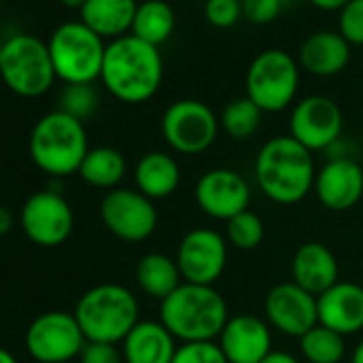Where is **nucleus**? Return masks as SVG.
I'll return each mask as SVG.
<instances>
[{
    "label": "nucleus",
    "instance_id": "72a5a7b5",
    "mask_svg": "<svg viewBox=\"0 0 363 363\" xmlns=\"http://www.w3.org/2000/svg\"><path fill=\"white\" fill-rule=\"evenodd\" d=\"M337 33L346 39L350 48L363 45V0H350L340 11Z\"/></svg>",
    "mask_w": 363,
    "mask_h": 363
},
{
    "label": "nucleus",
    "instance_id": "f03ea898",
    "mask_svg": "<svg viewBox=\"0 0 363 363\" xmlns=\"http://www.w3.org/2000/svg\"><path fill=\"white\" fill-rule=\"evenodd\" d=\"M255 173L263 195L282 206H293L306 199L314 189L316 177L312 152L291 135L274 137L259 150Z\"/></svg>",
    "mask_w": 363,
    "mask_h": 363
},
{
    "label": "nucleus",
    "instance_id": "473e14b6",
    "mask_svg": "<svg viewBox=\"0 0 363 363\" xmlns=\"http://www.w3.org/2000/svg\"><path fill=\"white\" fill-rule=\"evenodd\" d=\"M203 16L210 26L214 28H233L242 13V0H206L203 5Z\"/></svg>",
    "mask_w": 363,
    "mask_h": 363
},
{
    "label": "nucleus",
    "instance_id": "c85d7f7f",
    "mask_svg": "<svg viewBox=\"0 0 363 363\" xmlns=\"http://www.w3.org/2000/svg\"><path fill=\"white\" fill-rule=\"evenodd\" d=\"M261 118H263V111L248 99V96H242V99H235L231 101L223 113H220V126L223 130L235 139V141H246L250 139L259 126H261Z\"/></svg>",
    "mask_w": 363,
    "mask_h": 363
},
{
    "label": "nucleus",
    "instance_id": "cd10ccee",
    "mask_svg": "<svg viewBox=\"0 0 363 363\" xmlns=\"http://www.w3.org/2000/svg\"><path fill=\"white\" fill-rule=\"evenodd\" d=\"M299 346L310 363H340L346 352L344 335L323 325H316L303 333L299 337Z\"/></svg>",
    "mask_w": 363,
    "mask_h": 363
},
{
    "label": "nucleus",
    "instance_id": "7c9ffc66",
    "mask_svg": "<svg viewBox=\"0 0 363 363\" xmlns=\"http://www.w3.org/2000/svg\"><path fill=\"white\" fill-rule=\"evenodd\" d=\"M99 105V94L92 84H67L60 94V111L84 122L94 113Z\"/></svg>",
    "mask_w": 363,
    "mask_h": 363
},
{
    "label": "nucleus",
    "instance_id": "4c0bfd02",
    "mask_svg": "<svg viewBox=\"0 0 363 363\" xmlns=\"http://www.w3.org/2000/svg\"><path fill=\"white\" fill-rule=\"evenodd\" d=\"M261 363H299V361L286 350H272Z\"/></svg>",
    "mask_w": 363,
    "mask_h": 363
},
{
    "label": "nucleus",
    "instance_id": "9d476101",
    "mask_svg": "<svg viewBox=\"0 0 363 363\" xmlns=\"http://www.w3.org/2000/svg\"><path fill=\"white\" fill-rule=\"evenodd\" d=\"M86 342L75 314L60 310L37 316L26 331V348L39 363H67L79 357Z\"/></svg>",
    "mask_w": 363,
    "mask_h": 363
},
{
    "label": "nucleus",
    "instance_id": "c756f323",
    "mask_svg": "<svg viewBox=\"0 0 363 363\" xmlns=\"http://www.w3.org/2000/svg\"><path fill=\"white\" fill-rule=\"evenodd\" d=\"M263 235H265V225L250 210H246V212L233 216L231 220H227V240L240 250L259 248L261 242H263Z\"/></svg>",
    "mask_w": 363,
    "mask_h": 363
},
{
    "label": "nucleus",
    "instance_id": "6e6552de",
    "mask_svg": "<svg viewBox=\"0 0 363 363\" xmlns=\"http://www.w3.org/2000/svg\"><path fill=\"white\" fill-rule=\"evenodd\" d=\"M299 88V62L284 50H265L248 67L246 96L263 111L286 109Z\"/></svg>",
    "mask_w": 363,
    "mask_h": 363
},
{
    "label": "nucleus",
    "instance_id": "393cba45",
    "mask_svg": "<svg viewBox=\"0 0 363 363\" xmlns=\"http://www.w3.org/2000/svg\"><path fill=\"white\" fill-rule=\"evenodd\" d=\"M135 278L139 289L152 297V299H167L179 284L182 274L177 269L175 259L162 255V252H147L139 259Z\"/></svg>",
    "mask_w": 363,
    "mask_h": 363
},
{
    "label": "nucleus",
    "instance_id": "f3484780",
    "mask_svg": "<svg viewBox=\"0 0 363 363\" xmlns=\"http://www.w3.org/2000/svg\"><path fill=\"white\" fill-rule=\"evenodd\" d=\"M314 193L323 208L346 212L363 197V169L348 156H335L316 171Z\"/></svg>",
    "mask_w": 363,
    "mask_h": 363
},
{
    "label": "nucleus",
    "instance_id": "f8f14e48",
    "mask_svg": "<svg viewBox=\"0 0 363 363\" xmlns=\"http://www.w3.org/2000/svg\"><path fill=\"white\" fill-rule=\"evenodd\" d=\"M101 220L105 229L122 242H143L158 225V214L145 195L130 189H113L101 201Z\"/></svg>",
    "mask_w": 363,
    "mask_h": 363
},
{
    "label": "nucleus",
    "instance_id": "f257e3e1",
    "mask_svg": "<svg viewBox=\"0 0 363 363\" xmlns=\"http://www.w3.org/2000/svg\"><path fill=\"white\" fill-rule=\"evenodd\" d=\"M162 73L164 67L158 48L126 35L107 45L101 82L118 101L139 105L158 92Z\"/></svg>",
    "mask_w": 363,
    "mask_h": 363
},
{
    "label": "nucleus",
    "instance_id": "2f4dec72",
    "mask_svg": "<svg viewBox=\"0 0 363 363\" xmlns=\"http://www.w3.org/2000/svg\"><path fill=\"white\" fill-rule=\"evenodd\" d=\"M171 363H229L220 344L214 342H186L177 346Z\"/></svg>",
    "mask_w": 363,
    "mask_h": 363
},
{
    "label": "nucleus",
    "instance_id": "dca6fc26",
    "mask_svg": "<svg viewBox=\"0 0 363 363\" xmlns=\"http://www.w3.org/2000/svg\"><path fill=\"white\" fill-rule=\"evenodd\" d=\"M265 314L272 327L291 337H301L318 325L316 297L295 282H282L269 289L265 297Z\"/></svg>",
    "mask_w": 363,
    "mask_h": 363
},
{
    "label": "nucleus",
    "instance_id": "412c9836",
    "mask_svg": "<svg viewBox=\"0 0 363 363\" xmlns=\"http://www.w3.org/2000/svg\"><path fill=\"white\" fill-rule=\"evenodd\" d=\"M350 45L340 33H312L299 48V67L316 77H333L348 67Z\"/></svg>",
    "mask_w": 363,
    "mask_h": 363
},
{
    "label": "nucleus",
    "instance_id": "a211bd4d",
    "mask_svg": "<svg viewBox=\"0 0 363 363\" xmlns=\"http://www.w3.org/2000/svg\"><path fill=\"white\" fill-rule=\"evenodd\" d=\"M218 344L229 363H261L272 352V331L259 316L238 314L227 320Z\"/></svg>",
    "mask_w": 363,
    "mask_h": 363
},
{
    "label": "nucleus",
    "instance_id": "e433bc0d",
    "mask_svg": "<svg viewBox=\"0 0 363 363\" xmlns=\"http://www.w3.org/2000/svg\"><path fill=\"white\" fill-rule=\"evenodd\" d=\"M310 3L320 11H337L340 13L350 3V0H310Z\"/></svg>",
    "mask_w": 363,
    "mask_h": 363
},
{
    "label": "nucleus",
    "instance_id": "aec40b11",
    "mask_svg": "<svg viewBox=\"0 0 363 363\" xmlns=\"http://www.w3.org/2000/svg\"><path fill=\"white\" fill-rule=\"evenodd\" d=\"M291 272L295 284L318 297L337 282L340 267H337V259L325 244L306 242L297 248L291 263Z\"/></svg>",
    "mask_w": 363,
    "mask_h": 363
},
{
    "label": "nucleus",
    "instance_id": "a878e982",
    "mask_svg": "<svg viewBox=\"0 0 363 363\" xmlns=\"http://www.w3.org/2000/svg\"><path fill=\"white\" fill-rule=\"evenodd\" d=\"M82 179L94 189L113 191L126 175V158L120 150L101 145L88 150L79 171Z\"/></svg>",
    "mask_w": 363,
    "mask_h": 363
},
{
    "label": "nucleus",
    "instance_id": "20e7f679",
    "mask_svg": "<svg viewBox=\"0 0 363 363\" xmlns=\"http://www.w3.org/2000/svg\"><path fill=\"white\" fill-rule=\"evenodd\" d=\"M73 314L88 342L118 344L139 323V303L122 284H99L79 297Z\"/></svg>",
    "mask_w": 363,
    "mask_h": 363
},
{
    "label": "nucleus",
    "instance_id": "58836bf2",
    "mask_svg": "<svg viewBox=\"0 0 363 363\" xmlns=\"http://www.w3.org/2000/svg\"><path fill=\"white\" fill-rule=\"evenodd\" d=\"M11 229H13V214L7 208L0 206V238L7 235Z\"/></svg>",
    "mask_w": 363,
    "mask_h": 363
},
{
    "label": "nucleus",
    "instance_id": "4468645a",
    "mask_svg": "<svg viewBox=\"0 0 363 363\" xmlns=\"http://www.w3.org/2000/svg\"><path fill=\"white\" fill-rule=\"evenodd\" d=\"M342 126H344V116L337 103L323 94H312L301 99L293 107L289 118L291 137L310 152L331 147L340 139Z\"/></svg>",
    "mask_w": 363,
    "mask_h": 363
},
{
    "label": "nucleus",
    "instance_id": "39448f33",
    "mask_svg": "<svg viewBox=\"0 0 363 363\" xmlns=\"http://www.w3.org/2000/svg\"><path fill=\"white\" fill-rule=\"evenodd\" d=\"M88 150L84 122L60 109L43 116L30 135V156L35 164L52 177L77 173Z\"/></svg>",
    "mask_w": 363,
    "mask_h": 363
},
{
    "label": "nucleus",
    "instance_id": "c9c22d12",
    "mask_svg": "<svg viewBox=\"0 0 363 363\" xmlns=\"http://www.w3.org/2000/svg\"><path fill=\"white\" fill-rule=\"evenodd\" d=\"M79 363H124V361L116 344L86 342L84 350L79 352Z\"/></svg>",
    "mask_w": 363,
    "mask_h": 363
},
{
    "label": "nucleus",
    "instance_id": "4be33fe9",
    "mask_svg": "<svg viewBox=\"0 0 363 363\" xmlns=\"http://www.w3.org/2000/svg\"><path fill=\"white\" fill-rule=\"evenodd\" d=\"M175 337L160 320H139L122 342L124 363H171Z\"/></svg>",
    "mask_w": 363,
    "mask_h": 363
},
{
    "label": "nucleus",
    "instance_id": "5701e85b",
    "mask_svg": "<svg viewBox=\"0 0 363 363\" xmlns=\"http://www.w3.org/2000/svg\"><path fill=\"white\" fill-rule=\"evenodd\" d=\"M137 7V0H86L79 22L101 39H120L130 35Z\"/></svg>",
    "mask_w": 363,
    "mask_h": 363
},
{
    "label": "nucleus",
    "instance_id": "9b49d317",
    "mask_svg": "<svg viewBox=\"0 0 363 363\" xmlns=\"http://www.w3.org/2000/svg\"><path fill=\"white\" fill-rule=\"evenodd\" d=\"M75 216L69 201L58 191L30 195L20 212V227L26 238L41 248H56L73 233Z\"/></svg>",
    "mask_w": 363,
    "mask_h": 363
},
{
    "label": "nucleus",
    "instance_id": "423d86ee",
    "mask_svg": "<svg viewBox=\"0 0 363 363\" xmlns=\"http://www.w3.org/2000/svg\"><path fill=\"white\" fill-rule=\"evenodd\" d=\"M48 48L56 77L65 84H94V79H101L107 45L84 22L60 24Z\"/></svg>",
    "mask_w": 363,
    "mask_h": 363
},
{
    "label": "nucleus",
    "instance_id": "79ce46f5",
    "mask_svg": "<svg viewBox=\"0 0 363 363\" xmlns=\"http://www.w3.org/2000/svg\"><path fill=\"white\" fill-rule=\"evenodd\" d=\"M58 3H62L65 7H71V9H82L86 0H58Z\"/></svg>",
    "mask_w": 363,
    "mask_h": 363
},
{
    "label": "nucleus",
    "instance_id": "a19ab883",
    "mask_svg": "<svg viewBox=\"0 0 363 363\" xmlns=\"http://www.w3.org/2000/svg\"><path fill=\"white\" fill-rule=\"evenodd\" d=\"M0 363H18V359H16L7 348L0 346Z\"/></svg>",
    "mask_w": 363,
    "mask_h": 363
},
{
    "label": "nucleus",
    "instance_id": "f704fd0d",
    "mask_svg": "<svg viewBox=\"0 0 363 363\" xmlns=\"http://www.w3.org/2000/svg\"><path fill=\"white\" fill-rule=\"evenodd\" d=\"M284 7V0H242V13L250 24L263 26L274 22Z\"/></svg>",
    "mask_w": 363,
    "mask_h": 363
},
{
    "label": "nucleus",
    "instance_id": "ea45409f",
    "mask_svg": "<svg viewBox=\"0 0 363 363\" xmlns=\"http://www.w3.org/2000/svg\"><path fill=\"white\" fill-rule=\"evenodd\" d=\"M350 363H363V340H361V342H359V344L354 346Z\"/></svg>",
    "mask_w": 363,
    "mask_h": 363
},
{
    "label": "nucleus",
    "instance_id": "bb28decb",
    "mask_svg": "<svg viewBox=\"0 0 363 363\" xmlns=\"http://www.w3.org/2000/svg\"><path fill=\"white\" fill-rule=\"evenodd\" d=\"M175 28V11L164 0H145L137 7L130 35L158 48L162 45Z\"/></svg>",
    "mask_w": 363,
    "mask_h": 363
},
{
    "label": "nucleus",
    "instance_id": "37998d69",
    "mask_svg": "<svg viewBox=\"0 0 363 363\" xmlns=\"http://www.w3.org/2000/svg\"><path fill=\"white\" fill-rule=\"evenodd\" d=\"M0 58H3V43H0Z\"/></svg>",
    "mask_w": 363,
    "mask_h": 363
},
{
    "label": "nucleus",
    "instance_id": "ddd939ff",
    "mask_svg": "<svg viewBox=\"0 0 363 363\" xmlns=\"http://www.w3.org/2000/svg\"><path fill=\"white\" fill-rule=\"evenodd\" d=\"M175 263L184 282L214 286L227 267V242L214 229H193L182 238Z\"/></svg>",
    "mask_w": 363,
    "mask_h": 363
},
{
    "label": "nucleus",
    "instance_id": "1a4fd4ad",
    "mask_svg": "<svg viewBox=\"0 0 363 363\" xmlns=\"http://www.w3.org/2000/svg\"><path fill=\"white\" fill-rule=\"evenodd\" d=\"M160 130L171 150L193 156L212 147L220 130V120L206 103L179 99L164 109Z\"/></svg>",
    "mask_w": 363,
    "mask_h": 363
},
{
    "label": "nucleus",
    "instance_id": "7ed1b4c3",
    "mask_svg": "<svg viewBox=\"0 0 363 363\" xmlns=\"http://www.w3.org/2000/svg\"><path fill=\"white\" fill-rule=\"evenodd\" d=\"M227 320V301L214 286L182 282L160 301V323L184 344L214 342V337H220Z\"/></svg>",
    "mask_w": 363,
    "mask_h": 363
},
{
    "label": "nucleus",
    "instance_id": "0eeeda50",
    "mask_svg": "<svg viewBox=\"0 0 363 363\" xmlns=\"http://www.w3.org/2000/svg\"><path fill=\"white\" fill-rule=\"evenodd\" d=\"M0 77L11 92L20 96L35 99L45 94L56 79L48 43L33 35L7 39L0 58Z\"/></svg>",
    "mask_w": 363,
    "mask_h": 363
},
{
    "label": "nucleus",
    "instance_id": "2eb2a0df",
    "mask_svg": "<svg viewBox=\"0 0 363 363\" xmlns=\"http://www.w3.org/2000/svg\"><path fill=\"white\" fill-rule=\"evenodd\" d=\"M195 201L203 214L216 220H231L248 210L250 186L233 169H212L195 186Z\"/></svg>",
    "mask_w": 363,
    "mask_h": 363
},
{
    "label": "nucleus",
    "instance_id": "c03bdc74",
    "mask_svg": "<svg viewBox=\"0 0 363 363\" xmlns=\"http://www.w3.org/2000/svg\"><path fill=\"white\" fill-rule=\"evenodd\" d=\"M0 11H3V0H0Z\"/></svg>",
    "mask_w": 363,
    "mask_h": 363
},
{
    "label": "nucleus",
    "instance_id": "6ab92c4d",
    "mask_svg": "<svg viewBox=\"0 0 363 363\" xmlns=\"http://www.w3.org/2000/svg\"><path fill=\"white\" fill-rule=\"evenodd\" d=\"M318 325L352 335L363 329V286L354 282H335L329 291L316 297Z\"/></svg>",
    "mask_w": 363,
    "mask_h": 363
},
{
    "label": "nucleus",
    "instance_id": "b1692460",
    "mask_svg": "<svg viewBox=\"0 0 363 363\" xmlns=\"http://www.w3.org/2000/svg\"><path fill=\"white\" fill-rule=\"evenodd\" d=\"M179 164L167 152H147L135 167V184L147 199H167L179 186Z\"/></svg>",
    "mask_w": 363,
    "mask_h": 363
}]
</instances>
